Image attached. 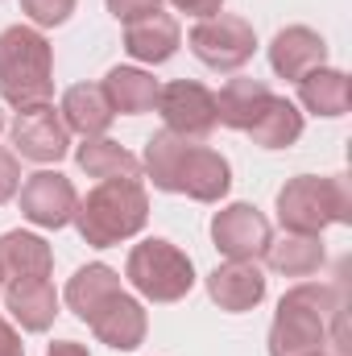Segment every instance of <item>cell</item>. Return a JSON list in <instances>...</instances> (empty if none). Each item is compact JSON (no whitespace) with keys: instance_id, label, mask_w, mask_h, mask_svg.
Segmentation results:
<instances>
[{"instance_id":"4","label":"cell","mask_w":352,"mask_h":356,"mask_svg":"<svg viewBox=\"0 0 352 356\" xmlns=\"http://www.w3.org/2000/svg\"><path fill=\"white\" fill-rule=\"evenodd\" d=\"M278 220L286 232L319 236L328 224H349L352 220V191L344 175L319 178L298 175L278 191Z\"/></svg>"},{"instance_id":"2","label":"cell","mask_w":352,"mask_h":356,"mask_svg":"<svg viewBox=\"0 0 352 356\" xmlns=\"http://www.w3.org/2000/svg\"><path fill=\"white\" fill-rule=\"evenodd\" d=\"M150 220V195L141 186V178H108L88 199H79L75 207V228L79 236L95 249H112L120 241H133Z\"/></svg>"},{"instance_id":"14","label":"cell","mask_w":352,"mask_h":356,"mask_svg":"<svg viewBox=\"0 0 352 356\" xmlns=\"http://www.w3.org/2000/svg\"><path fill=\"white\" fill-rule=\"evenodd\" d=\"M207 298L220 311H253L265 298V273L257 261H224L207 273Z\"/></svg>"},{"instance_id":"23","label":"cell","mask_w":352,"mask_h":356,"mask_svg":"<svg viewBox=\"0 0 352 356\" xmlns=\"http://www.w3.org/2000/svg\"><path fill=\"white\" fill-rule=\"evenodd\" d=\"M75 162L88 178H141V162L120 145V141H108V137H83V145L75 149Z\"/></svg>"},{"instance_id":"25","label":"cell","mask_w":352,"mask_h":356,"mask_svg":"<svg viewBox=\"0 0 352 356\" xmlns=\"http://www.w3.org/2000/svg\"><path fill=\"white\" fill-rule=\"evenodd\" d=\"M120 290V273L112 266H104V261H91V266H83V269H75V277L67 282V307L88 323V315L108 298V294H116Z\"/></svg>"},{"instance_id":"11","label":"cell","mask_w":352,"mask_h":356,"mask_svg":"<svg viewBox=\"0 0 352 356\" xmlns=\"http://www.w3.org/2000/svg\"><path fill=\"white\" fill-rule=\"evenodd\" d=\"M88 327L95 332L99 344H108V348H116V353H133V348L145 344L150 319H145V307H141L133 294L116 290V294H108V298L88 315Z\"/></svg>"},{"instance_id":"16","label":"cell","mask_w":352,"mask_h":356,"mask_svg":"<svg viewBox=\"0 0 352 356\" xmlns=\"http://www.w3.org/2000/svg\"><path fill=\"white\" fill-rule=\"evenodd\" d=\"M178 46H182V29L170 13H150V17L125 25V50L137 63H150V67L170 63Z\"/></svg>"},{"instance_id":"19","label":"cell","mask_w":352,"mask_h":356,"mask_svg":"<svg viewBox=\"0 0 352 356\" xmlns=\"http://www.w3.org/2000/svg\"><path fill=\"white\" fill-rule=\"evenodd\" d=\"M99 88L108 95L112 112H120V116H141V112H154V108H158L162 83H158L150 71H141V67H112Z\"/></svg>"},{"instance_id":"12","label":"cell","mask_w":352,"mask_h":356,"mask_svg":"<svg viewBox=\"0 0 352 356\" xmlns=\"http://www.w3.org/2000/svg\"><path fill=\"white\" fill-rule=\"evenodd\" d=\"M232 186V166L224 154L207 149V145H186L182 162L175 175V195H186L195 203H220Z\"/></svg>"},{"instance_id":"32","label":"cell","mask_w":352,"mask_h":356,"mask_svg":"<svg viewBox=\"0 0 352 356\" xmlns=\"http://www.w3.org/2000/svg\"><path fill=\"white\" fill-rule=\"evenodd\" d=\"M46 356H91L88 344H79V340H58V344H50Z\"/></svg>"},{"instance_id":"22","label":"cell","mask_w":352,"mask_h":356,"mask_svg":"<svg viewBox=\"0 0 352 356\" xmlns=\"http://www.w3.org/2000/svg\"><path fill=\"white\" fill-rule=\"evenodd\" d=\"M265 261L282 277H311L323 266V241L319 236H303V232H282L278 241H269Z\"/></svg>"},{"instance_id":"3","label":"cell","mask_w":352,"mask_h":356,"mask_svg":"<svg viewBox=\"0 0 352 356\" xmlns=\"http://www.w3.org/2000/svg\"><path fill=\"white\" fill-rule=\"evenodd\" d=\"M0 95L13 108H38L54 99V50L42 29L8 25L0 33Z\"/></svg>"},{"instance_id":"27","label":"cell","mask_w":352,"mask_h":356,"mask_svg":"<svg viewBox=\"0 0 352 356\" xmlns=\"http://www.w3.org/2000/svg\"><path fill=\"white\" fill-rule=\"evenodd\" d=\"M21 13L33 21V29H54L75 13V0H21Z\"/></svg>"},{"instance_id":"15","label":"cell","mask_w":352,"mask_h":356,"mask_svg":"<svg viewBox=\"0 0 352 356\" xmlns=\"http://www.w3.org/2000/svg\"><path fill=\"white\" fill-rule=\"evenodd\" d=\"M4 311L25 332H50L54 327V315H58V290L50 286V277H17V282H4Z\"/></svg>"},{"instance_id":"9","label":"cell","mask_w":352,"mask_h":356,"mask_svg":"<svg viewBox=\"0 0 352 356\" xmlns=\"http://www.w3.org/2000/svg\"><path fill=\"white\" fill-rule=\"evenodd\" d=\"M158 112H162L170 133L199 141L216 129V91L195 83V79H175L158 91Z\"/></svg>"},{"instance_id":"20","label":"cell","mask_w":352,"mask_h":356,"mask_svg":"<svg viewBox=\"0 0 352 356\" xmlns=\"http://www.w3.org/2000/svg\"><path fill=\"white\" fill-rule=\"evenodd\" d=\"M58 116L79 137H104L116 112H112V104H108V95H104L99 83H75V88H67V95H63Z\"/></svg>"},{"instance_id":"13","label":"cell","mask_w":352,"mask_h":356,"mask_svg":"<svg viewBox=\"0 0 352 356\" xmlns=\"http://www.w3.org/2000/svg\"><path fill=\"white\" fill-rule=\"evenodd\" d=\"M269 67H273V75L294 79V83H298L307 71L328 67V42H323V33H315V29H307V25H286V29H278L273 42H269Z\"/></svg>"},{"instance_id":"6","label":"cell","mask_w":352,"mask_h":356,"mask_svg":"<svg viewBox=\"0 0 352 356\" xmlns=\"http://www.w3.org/2000/svg\"><path fill=\"white\" fill-rule=\"evenodd\" d=\"M191 54L211 67V71H241L253 50H257V33L245 17H232V13H216V17H203L195 29H191Z\"/></svg>"},{"instance_id":"7","label":"cell","mask_w":352,"mask_h":356,"mask_svg":"<svg viewBox=\"0 0 352 356\" xmlns=\"http://www.w3.org/2000/svg\"><path fill=\"white\" fill-rule=\"evenodd\" d=\"M273 232L253 203H228L211 216V245L228 261H262Z\"/></svg>"},{"instance_id":"33","label":"cell","mask_w":352,"mask_h":356,"mask_svg":"<svg viewBox=\"0 0 352 356\" xmlns=\"http://www.w3.org/2000/svg\"><path fill=\"white\" fill-rule=\"evenodd\" d=\"M0 129H4V112H0Z\"/></svg>"},{"instance_id":"10","label":"cell","mask_w":352,"mask_h":356,"mask_svg":"<svg viewBox=\"0 0 352 356\" xmlns=\"http://www.w3.org/2000/svg\"><path fill=\"white\" fill-rule=\"evenodd\" d=\"M75 182L58 170H38L21 182V216L38 228H67L75 220Z\"/></svg>"},{"instance_id":"34","label":"cell","mask_w":352,"mask_h":356,"mask_svg":"<svg viewBox=\"0 0 352 356\" xmlns=\"http://www.w3.org/2000/svg\"><path fill=\"white\" fill-rule=\"evenodd\" d=\"M315 356H323V353H315Z\"/></svg>"},{"instance_id":"29","label":"cell","mask_w":352,"mask_h":356,"mask_svg":"<svg viewBox=\"0 0 352 356\" xmlns=\"http://www.w3.org/2000/svg\"><path fill=\"white\" fill-rule=\"evenodd\" d=\"M162 8V0H108V13L116 17V21H141V17H150V13H158Z\"/></svg>"},{"instance_id":"26","label":"cell","mask_w":352,"mask_h":356,"mask_svg":"<svg viewBox=\"0 0 352 356\" xmlns=\"http://www.w3.org/2000/svg\"><path fill=\"white\" fill-rule=\"evenodd\" d=\"M186 137H178L170 129H162V133H154L150 141H145V158H141V170L150 175V182L158 186V191H170L175 195V175H178V162H182V154H186Z\"/></svg>"},{"instance_id":"24","label":"cell","mask_w":352,"mask_h":356,"mask_svg":"<svg viewBox=\"0 0 352 356\" xmlns=\"http://www.w3.org/2000/svg\"><path fill=\"white\" fill-rule=\"evenodd\" d=\"M249 137L262 145V149H290L298 137H303V112L298 104H290L286 95H273L265 104V112L253 120Z\"/></svg>"},{"instance_id":"28","label":"cell","mask_w":352,"mask_h":356,"mask_svg":"<svg viewBox=\"0 0 352 356\" xmlns=\"http://www.w3.org/2000/svg\"><path fill=\"white\" fill-rule=\"evenodd\" d=\"M17 191H21V162L13 149L0 145V203H8Z\"/></svg>"},{"instance_id":"1","label":"cell","mask_w":352,"mask_h":356,"mask_svg":"<svg viewBox=\"0 0 352 356\" xmlns=\"http://www.w3.org/2000/svg\"><path fill=\"white\" fill-rule=\"evenodd\" d=\"M328 319H340V290L323 282L290 286L269 323V356H315L328 344Z\"/></svg>"},{"instance_id":"17","label":"cell","mask_w":352,"mask_h":356,"mask_svg":"<svg viewBox=\"0 0 352 356\" xmlns=\"http://www.w3.org/2000/svg\"><path fill=\"white\" fill-rule=\"evenodd\" d=\"M269 99H273V91L265 88V79L237 75V79H228L224 88L216 91V124L237 129V133H249Z\"/></svg>"},{"instance_id":"8","label":"cell","mask_w":352,"mask_h":356,"mask_svg":"<svg viewBox=\"0 0 352 356\" xmlns=\"http://www.w3.org/2000/svg\"><path fill=\"white\" fill-rule=\"evenodd\" d=\"M13 145L21 158L29 162H63L71 154V129L63 124V116L54 112V104H38V108H17V120L8 124Z\"/></svg>"},{"instance_id":"31","label":"cell","mask_w":352,"mask_h":356,"mask_svg":"<svg viewBox=\"0 0 352 356\" xmlns=\"http://www.w3.org/2000/svg\"><path fill=\"white\" fill-rule=\"evenodd\" d=\"M0 356H25V344H21V336H17V327L0 315Z\"/></svg>"},{"instance_id":"18","label":"cell","mask_w":352,"mask_h":356,"mask_svg":"<svg viewBox=\"0 0 352 356\" xmlns=\"http://www.w3.org/2000/svg\"><path fill=\"white\" fill-rule=\"evenodd\" d=\"M54 253L38 232H4L0 236V282H17V277H50Z\"/></svg>"},{"instance_id":"30","label":"cell","mask_w":352,"mask_h":356,"mask_svg":"<svg viewBox=\"0 0 352 356\" xmlns=\"http://www.w3.org/2000/svg\"><path fill=\"white\" fill-rule=\"evenodd\" d=\"M170 4H175L178 13H186V17H199V21L203 17H216L224 8V0H170Z\"/></svg>"},{"instance_id":"21","label":"cell","mask_w":352,"mask_h":356,"mask_svg":"<svg viewBox=\"0 0 352 356\" xmlns=\"http://www.w3.org/2000/svg\"><path fill=\"white\" fill-rule=\"evenodd\" d=\"M298 104L315 116H344L352 108V79L336 67H315L298 79Z\"/></svg>"},{"instance_id":"5","label":"cell","mask_w":352,"mask_h":356,"mask_svg":"<svg viewBox=\"0 0 352 356\" xmlns=\"http://www.w3.org/2000/svg\"><path fill=\"white\" fill-rule=\"evenodd\" d=\"M125 277L150 302H178L195 286V266H191V257L178 245L162 241V236H150V241H141V245L129 249Z\"/></svg>"}]
</instances>
